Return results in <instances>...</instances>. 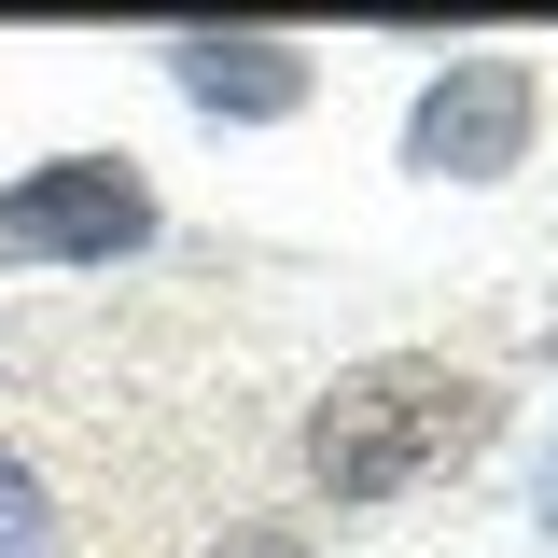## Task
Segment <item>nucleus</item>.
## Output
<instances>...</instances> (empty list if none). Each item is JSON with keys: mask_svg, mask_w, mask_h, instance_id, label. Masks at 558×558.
<instances>
[{"mask_svg": "<svg viewBox=\"0 0 558 558\" xmlns=\"http://www.w3.org/2000/svg\"><path fill=\"white\" fill-rule=\"evenodd\" d=\"M502 433V391L475 363H433V349H391V363H349L336 391L307 405V488L322 502H405L418 475L475 461Z\"/></svg>", "mask_w": 558, "mask_h": 558, "instance_id": "1", "label": "nucleus"}, {"mask_svg": "<svg viewBox=\"0 0 558 558\" xmlns=\"http://www.w3.org/2000/svg\"><path fill=\"white\" fill-rule=\"evenodd\" d=\"M531 126H545L531 57H447L405 112V168L418 182H502V168H531Z\"/></svg>", "mask_w": 558, "mask_h": 558, "instance_id": "2", "label": "nucleus"}, {"mask_svg": "<svg viewBox=\"0 0 558 558\" xmlns=\"http://www.w3.org/2000/svg\"><path fill=\"white\" fill-rule=\"evenodd\" d=\"M154 238V182L126 154H57L0 196V266H112Z\"/></svg>", "mask_w": 558, "mask_h": 558, "instance_id": "3", "label": "nucleus"}, {"mask_svg": "<svg viewBox=\"0 0 558 558\" xmlns=\"http://www.w3.org/2000/svg\"><path fill=\"white\" fill-rule=\"evenodd\" d=\"M168 84L223 112V126H279V112H307V57L266 43V28H196V43H168Z\"/></svg>", "mask_w": 558, "mask_h": 558, "instance_id": "4", "label": "nucleus"}, {"mask_svg": "<svg viewBox=\"0 0 558 558\" xmlns=\"http://www.w3.org/2000/svg\"><path fill=\"white\" fill-rule=\"evenodd\" d=\"M0 558H70V502L43 488L28 447H0Z\"/></svg>", "mask_w": 558, "mask_h": 558, "instance_id": "5", "label": "nucleus"}, {"mask_svg": "<svg viewBox=\"0 0 558 558\" xmlns=\"http://www.w3.org/2000/svg\"><path fill=\"white\" fill-rule=\"evenodd\" d=\"M209 558H293V545H209Z\"/></svg>", "mask_w": 558, "mask_h": 558, "instance_id": "6", "label": "nucleus"}, {"mask_svg": "<svg viewBox=\"0 0 558 558\" xmlns=\"http://www.w3.org/2000/svg\"><path fill=\"white\" fill-rule=\"evenodd\" d=\"M545 531H558V447H545Z\"/></svg>", "mask_w": 558, "mask_h": 558, "instance_id": "7", "label": "nucleus"}]
</instances>
